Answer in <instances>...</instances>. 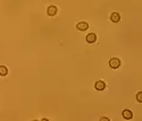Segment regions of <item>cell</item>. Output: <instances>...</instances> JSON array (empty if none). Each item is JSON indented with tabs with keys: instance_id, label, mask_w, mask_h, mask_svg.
<instances>
[{
	"instance_id": "cell-1",
	"label": "cell",
	"mask_w": 142,
	"mask_h": 121,
	"mask_svg": "<svg viewBox=\"0 0 142 121\" xmlns=\"http://www.w3.org/2000/svg\"><path fill=\"white\" fill-rule=\"evenodd\" d=\"M109 66L113 68V69H116V68H118L121 66V61H120V59H117V58H113V59H110V61H109Z\"/></svg>"
},
{
	"instance_id": "cell-2",
	"label": "cell",
	"mask_w": 142,
	"mask_h": 121,
	"mask_svg": "<svg viewBox=\"0 0 142 121\" xmlns=\"http://www.w3.org/2000/svg\"><path fill=\"white\" fill-rule=\"evenodd\" d=\"M95 41H97V35H95L94 33L88 34V36H86V42H89V43H94Z\"/></svg>"
},
{
	"instance_id": "cell-3",
	"label": "cell",
	"mask_w": 142,
	"mask_h": 121,
	"mask_svg": "<svg viewBox=\"0 0 142 121\" xmlns=\"http://www.w3.org/2000/svg\"><path fill=\"white\" fill-rule=\"evenodd\" d=\"M122 114H123V118L126 119V120H130V119L133 118V113L130 110H124L122 112Z\"/></svg>"
},
{
	"instance_id": "cell-4",
	"label": "cell",
	"mask_w": 142,
	"mask_h": 121,
	"mask_svg": "<svg viewBox=\"0 0 142 121\" xmlns=\"http://www.w3.org/2000/svg\"><path fill=\"white\" fill-rule=\"evenodd\" d=\"M94 87H95V89H98V90H103V89L106 88V84L102 80H99V82L95 83Z\"/></svg>"
},
{
	"instance_id": "cell-5",
	"label": "cell",
	"mask_w": 142,
	"mask_h": 121,
	"mask_svg": "<svg viewBox=\"0 0 142 121\" xmlns=\"http://www.w3.org/2000/svg\"><path fill=\"white\" fill-rule=\"evenodd\" d=\"M47 11H48L49 16H55V15L57 14V7L56 6H49Z\"/></svg>"
},
{
	"instance_id": "cell-6",
	"label": "cell",
	"mask_w": 142,
	"mask_h": 121,
	"mask_svg": "<svg viewBox=\"0 0 142 121\" xmlns=\"http://www.w3.org/2000/svg\"><path fill=\"white\" fill-rule=\"evenodd\" d=\"M76 27H77V29H80V31H85V29L89 28V25H88V23H79L77 25H76Z\"/></svg>"
},
{
	"instance_id": "cell-7",
	"label": "cell",
	"mask_w": 142,
	"mask_h": 121,
	"mask_svg": "<svg viewBox=\"0 0 142 121\" xmlns=\"http://www.w3.org/2000/svg\"><path fill=\"white\" fill-rule=\"evenodd\" d=\"M110 19H112V22H114V23H118V22H120V19H121L120 14H118V13H113L112 16H110Z\"/></svg>"
},
{
	"instance_id": "cell-8",
	"label": "cell",
	"mask_w": 142,
	"mask_h": 121,
	"mask_svg": "<svg viewBox=\"0 0 142 121\" xmlns=\"http://www.w3.org/2000/svg\"><path fill=\"white\" fill-rule=\"evenodd\" d=\"M7 74H8V69L5 66H0V75L1 76H6Z\"/></svg>"
},
{
	"instance_id": "cell-9",
	"label": "cell",
	"mask_w": 142,
	"mask_h": 121,
	"mask_svg": "<svg viewBox=\"0 0 142 121\" xmlns=\"http://www.w3.org/2000/svg\"><path fill=\"white\" fill-rule=\"evenodd\" d=\"M141 96H142V93L139 92V93H138V95H136V100H138V102H139V103H141V102H142Z\"/></svg>"
},
{
	"instance_id": "cell-10",
	"label": "cell",
	"mask_w": 142,
	"mask_h": 121,
	"mask_svg": "<svg viewBox=\"0 0 142 121\" xmlns=\"http://www.w3.org/2000/svg\"><path fill=\"white\" fill-rule=\"evenodd\" d=\"M100 120H101V121H103V120H106V121H109V119H107V118H101Z\"/></svg>"
}]
</instances>
